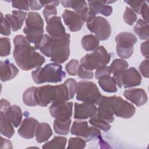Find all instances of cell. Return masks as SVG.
Listing matches in <instances>:
<instances>
[{
  "label": "cell",
  "mask_w": 149,
  "mask_h": 149,
  "mask_svg": "<svg viewBox=\"0 0 149 149\" xmlns=\"http://www.w3.org/2000/svg\"><path fill=\"white\" fill-rule=\"evenodd\" d=\"M52 134V130L48 123H40L36 129V140L39 143L45 142L51 137Z\"/></svg>",
  "instance_id": "24"
},
{
  "label": "cell",
  "mask_w": 149,
  "mask_h": 149,
  "mask_svg": "<svg viewBox=\"0 0 149 149\" xmlns=\"http://www.w3.org/2000/svg\"><path fill=\"white\" fill-rule=\"evenodd\" d=\"M128 66L129 64L126 61L123 59H115L112 61L109 68L111 73H113L116 72L125 71Z\"/></svg>",
  "instance_id": "35"
},
{
  "label": "cell",
  "mask_w": 149,
  "mask_h": 149,
  "mask_svg": "<svg viewBox=\"0 0 149 149\" xmlns=\"http://www.w3.org/2000/svg\"><path fill=\"white\" fill-rule=\"evenodd\" d=\"M61 2L63 7L73 9L75 12L80 15L81 17H83L88 10V7L85 1H61Z\"/></svg>",
  "instance_id": "26"
},
{
  "label": "cell",
  "mask_w": 149,
  "mask_h": 149,
  "mask_svg": "<svg viewBox=\"0 0 149 149\" xmlns=\"http://www.w3.org/2000/svg\"><path fill=\"white\" fill-rule=\"evenodd\" d=\"M40 3L42 5V6H45L47 5H54L55 7L58 6V5L60 3L59 1H40Z\"/></svg>",
  "instance_id": "53"
},
{
  "label": "cell",
  "mask_w": 149,
  "mask_h": 149,
  "mask_svg": "<svg viewBox=\"0 0 149 149\" xmlns=\"http://www.w3.org/2000/svg\"><path fill=\"white\" fill-rule=\"evenodd\" d=\"M42 14L47 22L51 17L56 15L57 14L56 8L54 5H47L44 6V9L43 10Z\"/></svg>",
  "instance_id": "40"
},
{
  "label": "cell",
  "mask_w": 149,
  "mask_h": 149,
  "mask_svg": "<svg viewBox=\"0 0 149 149\" xmlns=\"http://www.w3.org/2000/svg\"><path fill=\"white\" fill-rule=\"evenodd\" d=\"M111 54L104 46L98 47L91 53L87 54L80 59V65L85 69L92 71L109 63Z\"/></svg>",
  "instance_id": "5"
},
{
  "label": "cell",
  "mask_w": 149,
  "mask_h": 149,
  "mask_svg": "<svg viewBox=\"0 0 149 149\" xmlns=\"http://www.w3.org/2000/svg\"><path fill=\"white\" fill-rule=\"evenodd\" d=\"M0 45H1V48H0L1 56L4 57V56H8L10 52V39L7 37H1Z\"/></svg>",
  "instance_id": "36"
},
{
  "label": "cell",
  "mask_w": 149,
  "mask_h": 149,
  "mask_svg": "<svg viewBox=\"0 0 149 149\" xmlns=\"http://www.w3.org/2000/svg\"><path fill=\"white\" fill-rule=\"evenodd\" d=\"M89 132L90 127H88L87 121L75 120L73 122L70 129L72 134L81 137L86 140L88 136Z\"/></svg>",
  "instance_id": "23"
},
{
  "label": "cell",
  "mask_w": 149,
  "mask_h": 149,
  "mask_svg": "<svg viewBox=\"0 0 149 149\" xmlns=\"http://www.w3.org/2000/svg\"><path fill=\"white\" fill-rule=\"evenodd\" d=\"M10 26L7 20L1 13V33L2 35L8 36L10 35Z\"/></svg>",
  "instance_id": "41"
},
{
  "label": "cell",
  "mask_w": 149,
  "mask_h": 149,
  "mask_svg": "<svg viewBox=\"0 0 149 149\" xmlns=\"http://www.w3.org/2000/svg\"><path fill=\"white\" fill-rule=\"evenodd\" d=\"M19 73L18 68L8 59L1 61L0 76L1 80L3 82L10 80L15 77Z\"/></svg>",
  "instance_id": "17"
},
{
  "label": "cell",
  "mask_w": 149,
  "mask_h": 149,
  "mask_svg": "<svg viewBox=\"0 0 149 149\" xmlns=\"http://www.w3.org/2000/svg\"><path fill=\"white\" fill-rule=\"evenodd\" d=\"M13 58L21 69L30 70L38 68L45 62V58L36 51L35 47L31 45L25 36H16L13 38Z\"/></svg>",
  "instance_id": "1"
},
{
  "label": "cell",
  "mask_w": 149,
  "mask_h": 149,
  "mask_svg": "<svg viewBox=\"0 0 149 149\" xmlns=\"http://www.w3.org/2000/svg\"><path fill=\"white\" fill-rule=\"evenodd\" d=\"M105 97L106 96L102 95L100 101L98 105V107L96 113L100 118L110 123L113 122L114 120V116Z\"/></svg>",
  "instance_id": "19"
},
{
  "label": "cell",
  "mask_w": 149,
  "mask_h": 149,
  "mask_svg": "<svg viewBox=\"0 0 149 149\" xmlns=\"http://www.w3.org/2000/svg\"><path fill=\"white\" fill-rule=\"evenodd\" d=\"M26 26L44 28V20L37 12H30L26 19Z\"/></svg>",
  "instance_id": "31"
},
{
  "label": "cell",
  "mask_w": 149,
  "mask_h": 149,
  "mask_svg": "<svg viewBox=\"0 0 149 149\" xmlns=\"http://www.w3.org/2000/svg\"><path fill=\"white\" fill-rule=\"evenodd\" d=\"M67 142V139L65 137L56 136H55L51 141L45 143L42 148H59L63 149L65 148Z\"/></svg>",
  "instance_id": "33"
},
{
  "label": "cell",
  "mask_w": 149,
  "mask_h": 149,
  "mask_svg": "<svg viewBox=\"0 0 149 149\" xmlns=\"http://www.w3.org/2000/svg\"><path fill=\"white\" fill-rule=\"evenodd\" d=\"M37 87H31L27 88L23 94L24 104L29 107H34L38 105L37 100Z\"/></svg>",
  "instance_id": "30"
},
{
  "label": "cell",
  "mask_w": 149,
  "mask_h": 149,
  "mask_svg": "<svg viewBox=\"0 0 149 149\" xmlns=\"http://www.w3.org/2000/svg\"><path fill=\"white\" fill-rule=\"evenodd\" d=\"M140 51L141 54L147 59H148V40L141 44Z\"/></svg>",
  "instance_id": "49"
},
{
  "label": "cell",
  "mask_w": 149,
  "mask_h": 149,
  "mask_svg": "<svg viewBox=\"0 0 149 149\" xmlns=\"http://www.w3.org/2000/svg\"><path fill=\"white\" fill-rule=\"evenodd\" d=\"M148 59L143 61L139 65V69L141 73V74L146 78H148L149 76L148 73Z\"/></svg>",
  "instance_id": "46"
},
{
  "label": "cell",
  "mask_w": 149,
  "mask_h": 149,
  "mask_svg": "<svg viewBox=\"0 0 149 149\" xmlns=\"http://www.w3.org/2000/svg\"><path fill=\"white\" fill-rule=\"evenodd\" d=\"M38 121L31 117H27L24 119L17 132L23 138L30 139L36 135V129L38 125Z\"/></svg>",
  "instance_id": "14"
},
{
  "label": "cell",
  "mask_w": 149,
  "mask_h": 149,
  "mask_svg": "<svg viewBox=\"0 0 149 149\" xmlns=\"http://www.w3.org/2000/svg\"><path fill=\"white\" fill-rule=\"evenodd\" d=\"M23 31L29 41L34 44L35 48H37L44 36V28L25 26Z\"/></svg>",
  "instance_id": "20"
},
{
  "label": "cell",
  "mask_w": 149,
  "mask_h": 149,
  "mask_svg": "<svg viewBox=\"0 0 149 149\" xmlns=\"http://www.w3.org/2000/svg\"><path fill=\"white\" fill-rule=\"evenodd\" d=\"M140 14H141V16L144 19V20L148 23V6L146 2H145L141 8Z\"/></svg>",
  "instance_id": "48"
},
{
  "label": "cell",
  "mask_w": 149,
  "mask_h": 149,
  "mask_svg": "<svg viewBox=\"0 0 149 149\" xmlns=\"http://www.w3.org/2000/svg\"><path fill=\"white\" fill-rule=\"evenodd\" d=\"M65 76L66 73L62 70V65L56 63H48L44 67L37 68L31 72L33 81L38 84L61 82Z\"/></svg>",
  "instance_id": "4"
},
{
  "label": "cell",
  "mask_w": 149,
  "mask_h": 149,
  "mask_svg": "<svg viewBox=\"0 0 149 149\" xmlns=\"http://www.w3.org/2000/svg\"><path fill=\"white\" fill-rule=\"evenodd\" d=\"M86 146V141L80 137H70L68 141L67 148H79L82 149Z\"/></svg>",
  "instance_id": "37"
},
{
  "label": "cell",
  "mask_w": 149,
  "mask_h": 149,
  "mask_svg": "<svg viewBox=\"0 0 149 149\" xmlns=\"http://www.w3.org/2000/svg\"><path fill=\"white\" fill-rule=\"evenodd\" d=\"M36 94L38 105L42 107L51 102L68 101L74 95L66 81L59 85H45L37 87Z\"/></svg>",
  "instance_id": "3"
},
{
  "label": "cell",
  "mask_w": 149,
  "mask_h": 149,
  "mask_svg": "<svg viewBox=\"0 0 149 149\" xmlns=\"http://www.w3.org/2000/svg\"><path fill=\"white\" fill-rule=\"evenodd\" d=\"M70 35L68 33L60 38L51 37L47 34L44 36L37 47L40 52L51 61L56 63H63L69 58L70 55Z\"/></svg>",
  "instance_id": "2"
},
{
  "label": "cell",
  "mask_w": 149,
  "mask_h": 149,
  "mask_svg": "<svg viewBox=\"0 0 149 149\" xmlns=\"http://www.w3.org/2000/svg\"><path fill=\"white\" fill-rule=\"evenodd\" d=\"M98 84L102 90L107 93H116L118 90L113 78L110 76H104L98 79Z\"/></svg>",
  "instance_id": "29"
},
{
  "label": "cell",
  "mask_w": 149,
  "mask_h": 149,
  "mask_svg": "<svg viewBox=\"0 0 149 149\" xmlns=\"http://www.w3.org/2000/svg\"><path fill=\"white\" fill-rule=\"evenodd\" d=\"M89 8L95 14H102L105 16H109L112 14V8L108 5L104 1H88Z\"/></svg>",
  "instance_id": "21"
},
{
  "label": "cell",
  "mask_w": 149,
  "mask_h": 149,
  "mask_svg": "<svg viewBox=\"0 0 149 149\" xmlns=\"http://www.w3.org/2000/svg\"><path fill=\"white\" fill-rule=\"evenodd\" d=\"M124 2L127 3L134 12H136L137 14H140L141 8L146 1L128 0V1H124Z\"/></svg>",
  "instance_id": "43"
},
{
  "label": "cell",
  "mask_w": 149,
  "mask_h": 149,
  "mask_svg": "<svg viewBox=\"0 0 149 149\" xmlns=\"http://www.w3.org/2000/svg\"><path fill=\"white\" fill-rule=\"evenodd\" d=\"M141 77L137 70L131 67L123 73L122 84L125 88L136 87L141 84Z\"/></svg>",
  "instance_id": "16"
},
{
  "label": "cell",
  "mask_w": 149,
  "mask_h": 149,
  "mask_svg": "<svg viewBox=\"0 0 149 149\" xmlns=\"http://www.w3.org/2000/svg\"><path fill=\"white\" fill-rule=\"evenodd\" d=\"M97 108L91 102H84L74 104V118L76 119H86L93 117L97 112Z\"/></svg>",
  "instance_id": "12"
},
{
  "label": "cell",
  "mask_w": 149,
  "mask_h": 149,
  "mask_svg": "<svg viewBox=\"0 0 149 149\" xmlns=\"http://www.w3.org/2000/svg\"><path fill=\"white\" fill-rule=\"evenodd\" d=\"M62 17L69 29L73 32L80 30L84 24V22L81 16L74 11L65 9L62 15Z\"/></svg>",
  "instance_id": "11"
},
{
  "label": "cell",
  "mask_w": 149,
  "mask_h": 149,
  "mask_svg": "<svg viewBox=\"0 0 149 149\" xmlns=\"http://www.w3.org/2000/svg\"><path fill=\"white\" fill-rule=\"evenodd\" d=\"M79 62L77 59H72L65 66L66 72L71 76H76L77 73V70L79 67Z\"/></svg>",
  "instance_id": "39"
},
{
  "label": "cell",
  "mask_w": 149,
  "mask_h": 149,
  "mask_svg": "<svg viewBox=\"0 0 149 149\" xmlns=\"http://www.w3.org/2000/svg\"><path fill=\"white\" fill-rule=\"evenodd\" d=\"M124 71L123 72H116L113 73V78L116 83V84L119 87V88H122L123 86V84H122V76H123V73Z\"/></svg>",
  "instance_id": "47"
},
{
  "label": "cell",
  "mask_w": 149,
  "mask_h": 149,
  "mask_svg": "<svg viewBox=\"0 0 149 149\" xmlns=\"http://www.w3.org/2000/svg\"><path fill=\"white\" fill-rule=\"evenodd\" d=\"M46 31L51 37L60 38L66 34L65 29L59 16H52L47 22Z\"/></svg>",
  "instance_id": "13"
},
{
  "label": "cell",
  "mask_w": 149,
  "mask_h": 149,
  "mask_svg": "<svg viewBox=\"0 0 149 149\" xmlns=\"http://www.w3.org/2000/svg\"><path fill=\"white\" fill-rule=\"evenodd\" d=\"M137 41L136 36L130 33L122 32L115 37L116 52L123 59L129 58L133 54L134 45Z\"/></svg>",
  "instance_id": "7"
},
{
  "label": "cell",
  "mask_w": 149,
  "mask_h": 149,
  "mask_svg": "<svg viewBox=\"0 0 149 149\" xmlns=\"http://www.w3.org/2000/svg\"><path fill=\"white\" fill-rule=\"evenodd\" d=\"M77 74L79 78L82 79H91L94 76V74L92 71L84 69L80 65H79Z\"/></svg>",
  "instance_id": "44"
},
{
  "label": "cell",
  "mask_w": 149,
  "mask_h": 149,
  "mask_svg": "<svg viewBox=\"0 0 149 149\" xmlns=\"http://www.w3.org/2000/svg\"><path fill=\"white\" fill-rule=\"evenodd\" d=\"M111 73V72L109 66L105 65L97 69L96 71L95 72V76L97 79H100L104 76H110Z\"/></svg>",
  "instance_id": "42"
},
{
  "label": "cell",
  "mask_w": 149,
  "mask_h": 149,
  "mask_svg": "<svg viewBox=\"0 0 149 149\" xmlns=\"http://www.w3.org/2000/svg\"><path fill=\"white\" fill-rule=\"evenodd\" d=\"M12 13V14H6L5 18L9 22L12 30L16 31L22 28L27 13L20 10H13Z\"/></svg>",
  "instance_id": "18"
},
{
  "label": "cell",
  "mask_w": 149,
  "mask_h": 149,
  "mask_svg": "<svg viewBox=\"0 0 149 149\" xmlns=\"http://www.w3.org/2000/svg\"><path fill=\"white\" fill-rule=\"evenodd\" d=\"M100 40L93 34H88L83 37L81 44L83 48L86 51H94L98 47Z\"/></svg>",
  "instance_id": "27"
},
{
  "label": "cell",
  "mask_w": 149,
  "mask_h": 149,
  "mask_svg": "<svg viewBox=\"0 0 149 149\" xmlns=\"http://www.w3.org/2000/svg\"><path fill=\"white\" fill-rule=\"evenodd\" d=\"M102 95L97 85L90 81H80L77 83L76 100L98 105Z\"/></svg>",
  "instance_id": "6"
},
{
  "label": "cell",
  "mask_w": 149,
  "mask_h": 149,
  "mask_svg": "<svg viewBox=\"0 0 149 149\" xmlns=\"http://www.w3.org/2000/svg\"><path fill=\"white\" fill-rule=\"evenodd\" d=\"M1 148H12V144L10 141L1 137Z\"/></svg>",
  "instance_id": "51"
},
{
  "label": "cell",
  "mask_w": 149,
  "mask_h": 149,
  "mask_svg": "<svg viewBox=\"0 0 149 149\" xmlns=\"http://www.w3.org/2000/svg\"><path fill=\"white\" fill-rule=\"evenodd\" d=\"M148 24L144 20L139 19L133 27L134 32L139 36L140 40H148L149 30Z\"/></svg>",
  "instance_id": "28"
},
{
  "label": "cell",
  "mask_w": 149,
  "mask_h": 149,
  "mask_svg": "<svg viewBox=\"0 0 149 149\" xmlns=\"http://www.w3.org/2000/svg\"><path fill=\"white\" fill-rule=\"evenodd\" d=\"M105 97L113 115L117 117L129 119L134 115L136 108L133 104L118 96Z\"/></svg>",
  "instance_id": "8"
},
{
  "label": "cell",
  "mask_w": 149,
  "mask_h": 149,
  "mask_svg": "<svg viewBox=\"0 0 149 149\" xmlns=\"http://www.w3.org/2000/svg\"><path fill=\"white\" fill-rule=\"evenodd\" d=\"M10 106V103L8 100L5 99H1L0 102V111L5 112Z\"/></svg>",
  "instance_id": "52"
},
{
  "label": "cell",
  "mask_w": 149,
  "mask_h": 149,
  "mask_svg": "<svg viewBox=\"0 0 149 149\" xmlns=\"http://www.w3.org/2000/svg\"><path fill=\"white\" fill-rule=\"evenodd\" d=\"M89 123L91 125L103 130L104 132H108L111 129V125L109 123L100 118L97 113H95L93 117L90 118L89 119Z\"/></svg>",
  "instance_id": "34"
},
{
  "label": "cell",
  "mask_w": 149,
  "mask_h": 149,
  "mask_svg": "<svg viewBox=\"0 0 149 149\" xmlns=\"http://www.w3.org/2000/svg\"><path fill=\"white\" fill-rule=\"evenodd\" d=\"M87 29L95 34L100 41L107 40L111 34V27L109 22L104 17L96 16L94 19L87 23Z\"/></svg>",
  "instance_id": "9"
},
{
  "label": "cell",
  "mask_w": 149,
  "mask_h": 149,
  "mask_svg": "<svg viewBox=\"0 0 149 149\" xmlns=\"http://www.w3.org/2000/svg\"><path fill=\"white\" fill-rule=\"evenodd\" d=\"M30 7L31 10H40L42 7L40 1H29Z\"/></svg>",
  "instance_id": "50"
},
{
  "label": "cell",
  "mask_w": 149,
  "mask_h": 149,
  "mask_svg": "<svg viewBox=\"0 0 149 149\" xmlns=\"http://www.w3.org/2000/svg\"><path fill=\"white\" fill-rule=\"evenodd\" d=\"M12 6L14 8L20 10H29V1H12Z\"/></svg>",
  "instance_id": "45"
},
{
  "label": "cell",
  "mask_w": 149,
  "mask_h": 149,
  "mask_svg": "<svg viewBox=\"0 0 149 149\" xmlns=\"http://www.w3.org/2000/svg\"><path fill=\"white\" fill-rule=\"evenodd\" d=\"M73 102L58 101L50 105L49 108L51 115L56 119L66 120L71 119L72 115Z\"/></svg>",
  "instance_id": "10"
},
{
  "label": "cell",
  "mask_w": 149,
  "mask_h": 149,
  "mask_svg": "<svg viewBox=\"0 0 149 149\" xmlns=\"http://www.w3.org/2000/svg\"><path fill=\"white\" fill-rule=\"evenodd\" d=\"M8 119L15 127H17L22 119V111L20 107L17 105L10 106L5 112Z\"/></svg>",
  "instance_id": "25"
},
{
  "label": "cell",
  "mask_w": 149,
  "mask_h": 149,
  "mask_svg": "<svg viewBox=\"0 0 149 149\" xmlns=\"http://www.w3.org/2000/svg\"><path fill=\"white\" fill-rule=\"evenodd\" d=\"M123 96L137 107L144 105L147 100V95L142 88H130L123 92Z\"/></svg>",
  "instance_id": "15"
},
{
  "label": "cell",
  "mask_w": 149,
  "mask_h": 149,
  "mask_svg": "<svg viewBox=\"0 0 149 149\" xmlns=\"http://www.w3.org/2000/svg\"><path fill=\"white\" fill-rule=\"evenodd\" d=\"M13 124L8 119L5 112L0 111V132L2 135L11 138L15 133Z\"/></svg>",
  "instance_id": "22"
},
{
  "label": "cell",
  "mask_w": 149,
  "mask_h": 149,
  "mask_svg": "<svg viewBox=\"0 0 149 149\" xmlns=\"http://www.w3.org/2000/svg\"><path fill=\"white\" fill-rule=\"evenodd\" d=\"M123 18L126 23L131 26L136 21L137 16L136 13L131 8L126 6L123 13Z\"/></svg>",
  "instance_id": "38"
},
{
  "label": "cell",
  "mask_w": 149,
  "mask_h": 149,
  "mask_svg": "<svg viewBox=\"0 0 149 149\" xmlns=\"http://www.w3.org/2000/svg\"><path fill=\"white\" fill-rule=\"evenodd\" d=\"M71 121V119L66 120L55 119L54 121V129L55 132L58 134L67 135L69 132Z\"/></svg>",
  "instance_id": "32"
}]
</instances>
